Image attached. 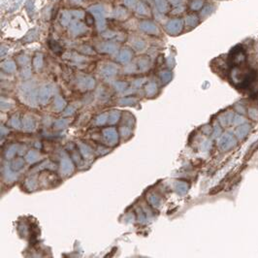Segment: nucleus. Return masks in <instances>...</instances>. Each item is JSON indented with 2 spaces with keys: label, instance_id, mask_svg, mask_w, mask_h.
<instances>
[{
  "label": "nucleus",
  "instance_id": "obj_44",
  "mask_svg": "<svg viewBox=\"0 0 258 258\" xmlns=\"http://www.w3.org/2000/svg\"><path fill=\"white\" fill-rule=\"evenodd\" d=\"M74 1H76V2H77V1H81V0H74Z\"/></svg>",
  "mask_w": 258,
  "mask_h": 258
},
{
  "label": "nucleus",
  "instance_id": "obj_18",
  "mask_svg": "<svg viewBox=\"0 0 258 258\" xmlns=\"http://www.w3.org/2000/svg\"><path fill=\"white\" fill-rule=\"evenodd\" d=\"M71 15L72 13L71 12H64L62 17H61V22L63 25H67L69 21H70V19H71Z\"/></svg>",
  "mask_w": 258,
  "mask_h": 258
},
{
  "label": "nucleus",
  "instance_id": "obj_10",
  "mask_svg": "<svg viewBox=\"0 0 258 258\" xmlns=\"http://www.w3.org/2000/svg\"><path fill=\"white\" fill-rule=\"evenodd\" d=\"M61 170L63 171V173H65V175H68L70 172H72V170H73V165H72V163L70 162L69 159L64 158L62 160Z\"/></svg>",
  "mask_w": 258,
  "mask_h": 258
},
{
  "label": "nucleus",
  "instance_id": "obj_17",
  "mask_svg": "<svg viewBox=\"0 0 258 258\" xmlns=\"http://www.w3.org/2000/svg\"><path fill=\"white\" fill-rule=\"evenodd\" d=\"M187 184H185L184 182H178L177 183V191H178L179 193H181V194H184L185 192L187 191Z\"/></svg>",
  "mask_w": 258,
  "mask_h": 258
},
{
  "label": "nucleus",
  "instance_id": "obj_37",
  "mask_svg": "<svg viewBox=\"0 0 258 258\" xmlns=\"http://www.w3.org/2000/svg\"><path fill=\"white\" fill-rule=\"evenodd\" d=\"M106 118H107V116L106 115H102L98 117V120H97V123L98 124H104L106 122Z\"/></svg>",
  "mask_w": 258,
  "mask_h": 258
},
{
  "label": "nucleus",
  "instance_id": "obj_40",
  "mask_svg": "<svg viewBox=\"0 0 258 258\" xmlns=\"http://www.w3.org/2000/svg\"><path fill=\"white\" fill-rule=\"evenodd\" d=\"M221 133V129L219 126H215L214 128V137H217V136H219Z\"/></svg>",
  "mask_w": 258,
  "mask_h": 258
},
{
  "label": "nucleus",
  "instance_id": "obj_30",
  "mask_svg": "<svg viewBox=\"0 0 258 258\" xmlns=\"http://www.w3.org/2000/svg\"><path fill=\"white\" fill-rule=\"evenodd\" d=\"M119 117V114L117 112H113L110 114V123H115L117 122V119Z\"/></svg>",
  "mask_w": 258,
  "mask_h": 258
},
{
  "label": "nucleus",
  "instance_id": "obj_19",
  "mask_svg": "<svg viewBox=\"0 0 258 258\" xmlns=\"http://www.w3.org/2000/svg\"><path fill=\"white\" fill-rule=\"evenodd\" d=\"M34 65L37 69L41 68L42 65H43V56L42 54H37L35 56V59H34Z\"/></svg>",
  "mask_w": 258,
  "mask_h": 258
},
{
  "label": "nucleus",
  "instance_id": "obj_29",
  "mask_svg": "<svg viewBox=\"0 0 258 258\" xmlns=\"http://www.w3.org/2000/svg\"><path fill=\"white\" fill-rule=\"evenodd\" d=\"M37 157H38V155H37V154L35 151H30L26 155V159H27L28 162H34V161L37 160Z\"/></svg>",
  "mask_w": 258,
  "mask_h": 258
},
{
  "label": "nucleus",
  "instance_id": "obj_41",
  "mask_svg": "<svg viewBox=\"0 0 258 258\" xmlns=\"http://www.w3.org/2000/svg\"><path fill=\"white\" fill-rule=\"evenodd\" d=\"M15 150H16V148H15V147H12V148H10L9 151L7 152L6 156H8V157H12V156L14 155V154H15Z\"/></svg>",
  "mask_w": 258,
  "mask_h": 258
},
{
  "label": "nucleus",
  "instance_id": "obj_3",
  "mask_svg": "<svg viewBox=\"0 0 258 258\" xmlns=\"http://www.w3.org/2000/svg\"><path fill=\"white\" fill-rule=\"evenodd\" d=\"M183 23L182 20H172L166 25V29L170 34H178L182 31Z\"/></svg>",
  "mask_w": 258,
  "mask_h": 258
},
{
  "label": "nucleus",
  "instance_id": "obj_8",
  "mask_svg": "<svg viewBox=\"0 0 258 258\" xmlns=\"http://www.w3.org/2000/svg\"><path fill=\"white\" fill-rule=\"evenodd\" d=\"M51 93H52V90L50 88V86H49V85H47V86L42 87V90H40L39 100L41 101L42 103L47 102V100L49 99V97H50Z\"/></svg>",
  "mask_w": 258,
  "mask_h": 258
},
{
  "label": "nucleus",
  "instance_id": "obj_34",
  "mask_svg": "<svg viewBox=\"0 0 258 258\" xmlns=\"http://www.w3.org/2000/svg\"><path fill=\"white\" fill-rule=\"evenodd\" d=\"M161 79H163L164 80V82L166 83V82H168L169 80H170V78H171V74H170V72H162V73H161Z\"/></svg>",
  "mask_w": 258,
  "mask_h": 258
},
{
  "label": "nucleus",
  "instance_id": "obj_6",
  "mask_svg": "<svg viewBox=\"0 0 258 258\" xmlns=\"http://www.w3.org/2000/svg\"><path fill=\"white\" fill-rule=\"evenodd\" d=\"M70 30L74 35H79V34H82L84 32H85L86 28L82 22L75 21L70 25Z\"/></svg>",
  "mask_w": 258,
  "mask_h": 258
},
{
  "label": "nucleus",
  "instance_id": "obj_16",
  "mask_svg": "<svg viewBox=\"0 0 258 258\" xmlns=\"http://www.w3.org/2000/svg\"><path fill=\"white\" fill-rule=\"evenodd\" d=\"M103 74L104 75H106V76H112V75H114L116 72H117V70H116V68L114 67V66H112V65H108V66H106L105 67L104 69H103Z\"/></svg>",
  "mask_w": 258,
  "mask_h": 258
},
{
  "label": "nucleus",
  "instance_id": "obj_33",
  "mask_svg": "<svg viewBox=\"0 0 258 258\" xmlns=\"http://www.w3.org/2000/svg\"><path fill=\"white\" fill-rule=\"evenodd\" d=\"M134 47L136 48L137 50H142L145 48V42L142 41V40H138V41H136L134 43Z\"/></svg>",
  "mask_w": 258,
  "mask_h": 258
},
{
  "label": "nucleus",
  "instance_id": "obj_21",
  "mask_svg": "<svg viewBox=\"0 0 258 258\" xmlns=\"http://www.w3.org/2000/svg\"><path fill=\"white\" fill-rule=\"evenodd\" d=\"M115 17L117 19H124L126 17V11L123 10L122 8H117L115 11Z\"/></svg>",
  "mask_w": 258,
  "mask_h": 258
},
{
  "label": "nucleus",
  "instance_id": "obj_28",
  "mask_svg": "<svg viewBox=\"0 0 258 258\" xmlns=\"http://www.w3.org/2000/svg\"><path fill=\"white\" fill-rule=\"evenodd\" d=\"M203 6V1L202 0H195L191 4V9L192 10H199Z\"/></svg>",
  "mask_w": 258,
  "mask_h": 258
},
{
  "label": "nucleus",
  "instance_id": "obj_32",
  "mask_svg": "<svg viewBox=\"0 0 258 258\" xmlns=\"http://www.w3.org/2000/svg\"><path fill=\"white\" fill-rule=\"evenodd\" d=\"M23 165V161L22 159H17L15 161V162L13 163V169H15V170H19V169L21 168V166Z\"/></svg>",
  "mask_w": 258,
  "mask_h": 258
},
{
  "label": "nucleus",
  "instance_id": "obj_31",
  "mask_svg": "<svg viewBox=\"0 0 258 258\" xmlns=\"http://www.w3.org/2000/svg\"><path fill=\"white\" fill-rule=\"evenodd\" d=\"M213 11H214V7L211 6V5H208V6H206L204 9H203L202 16H204V17H207V16L211 15L213 13Z\"/></svg>",
  "mask_w": 258,
  "mask_h": 258
},
{
  "label": "nucleus",
  "instance_id": "obj_15",
  "mask_svg": "<svg viewBox=\"0 0 258 258\" xmlns=\"http://www.w3.org/2000/svg\"><path fill=\"white\" fill-rule=\"evenodd\" d=\"M117 50V48L114 44H111V43H107V44H104L103 47H102V51L105 52V53H114L115 51Z\"/></svg>",
  "mask_w": 258,
  "mask_h": 258
},
{
  "label": "nucleus",
  "instance_id": "obj_2",
  "mask_svg": "<svg viewBox=\"0 0 258 258\" xmlns=\"http://www.w3.org/2000/svg\"><path fill=\"white\" fill-rule=\"evenodd\" d=\"M219 146L222 150H228L232 149L234 146H236V139L234 138V136L227 133L224 134L220 137V139L219 141Z\"/></svg>",
  "mask_w": 258,
  "mask_h": 258
},
{
  "label": "nucleus",
  "instance_id": "obj_20",
  "mask_svg": "<svg viewBox=\"0 0 258 258\" xmlns=\"http://www.w3.org/2000/svg\"><path fill=\"white\" fill-rule=\"evenodd\" d=\"M246 122L245 117H243L242 116H234L233 118V124L234 125H242Z\"/></svg>",
  "mask_w": 258,
  "mask_h": 258
},
{
  "label": "nucleus",
  "instance_id": "obj_26",
  "mask_svg": "<svg viewBox=\"0 0 258 258\" xmlns=\"http://www.w3.org/2000/svg\"><path fill=\"white\" fill-rule=\"evenodd\" d=\"M248 116L253 120H258V111L255 108H251L248 110Z\"/></svg>",
  "mask_w": 258,
  "mask_h": 258
},
{
  "label": "nucleus",
  "instance_id": "obj_5",
  "mask_svg": "<svg viewBox=\"0 0 258 258\" xmlns=\"http://www.w3.org/2000/svg\"><path fill=\"white\" fill-rule=\"evenodd\" d=\"M249 130H251V125L244 123L242 125H239V127L236 129V136L239 140H243L247 136Z\"/></svg>",
  "mask_w": 258,
  "mask_h": 258
},
{
  "label": "nucleus",
  "instance_id": "obj_24",
  "mask_svg": "<svg viewBox=\"0 0 258 258\" xmlns=\"http://www.w3.org/2000/svg\"><path fill=\"white\" fill-rule=\"evenodd\" d=\"M23 125L26 129H32L34 126V122H33V119L30 118V117H25L23 119Z\"/></svg>",
  "mask_w": 258,
  "mask_h": 258
},
{
  "label": "nucleus",
  "instance_id": "obj_25",
  "mask_svg": "<svg viewBox=\"0 0 258 258\" xmlns=\"http://www.w3.org/2000/svg\"><path fill=\"white\" fill-rule=\"evenodd\" d=\"M155 91H156V85H155V84H154V83L150 84V85L147 86V88H146V92H147L149 95H152V94H154V93H155Z\"/></svg>",
  "mask_w": 258,
  "mask_h": 258
},
{
  "label": "nucleus",
  "instance_id": "obj_14",
  "mask_svg": "<svg viewBox=\"0 0 258 258\" xmlns=\"http://www.w3.org/2000/svg\"><path fill=\"white\" fill-rule=\"evenodd\" d=\"M185 23L189 26H195L198 23V18L196 16H188L185 19Z\"/></svg>",
  "mask_w": 258,
  "mask_h": 258
},
{
  "label": "nucleus",
  "instance_id": "obj_11",
  "mask_svg": "<svg viewBox=\"0 0 258 258\" xmlns=\"http://www.w3.org/2000/svg\"><path fill=\"white\" fill-rule=\"evenodd\" d=\"M154 2H155V4H156L157 9H158L161 13H165V12L168 11L169 4H168L167 0H154Z\"/></svg>",
  "mask_w": 258,
  "mask_h": 258
},
{
  "label": "nucleus",
  "instance_id": "obj_35",
  "mask_svg": "<svg viewBox=\"0 0 258 258\" xmlns=\"http://www.w3.org/2000/svg\"><path fill=\"white\" fill-rule=\"evenodd\" d=\"M66 124H67V122H66V120H64V119H60V120H58V122H55V126L58 127V128H61V127H63L64 125H66Z\"/></svg>",
  "mask_w": 258,
  "mask_h": 258
},
{
  "label": "nucleus",
  "instance_id": "obj_27",
  "mask_svg": "<svg viewBox=\"0 0 258 258\" xmlns=\"http://www.w3.org/2000/svg\"><path fill=\"white\" fill-rule=\"evenodd\" d=\"M137 12L141 15H148L149 14V11L147 9V7L145 6L143 3H139L138 4V8H137Z\"/></svg>",
  "mask_w": 258,
  "mask_h": 258
},
{
  "label": "nucleus",
  "instance_id": "obj_22",
  "mask_svg": "<svg viewBox=\"0 0 258 258\" xmlns=\"http://www.w3.org/2000/svg\"><path fill=\"white\" fill-rule=\"evenodd\" d=\"M64 106H65V102L63 101V99L62 98H60V97H58L55 99V102H54V108L56 109V110H61Z\"/></svg>",
  "mask_w": 258,
  "mask_h": 258
},
{
  "label": "nucleus",
  "instance_id": "obj_9",
  "mask_svg": "<svg viewBox=\"0 0 258 258\" xmlns=\"http://www.w3.org/2000/svg\"><path fill=\"white\" fill-rule=\"evenodd\" d=\"M104 133H105V137H106L109 142H112V144H115V142H117V132L115 131V129H113V128L106 129Z\"/></svg>",
  "mask_w": 258,
  "mask_h": 258
},
{
  "label": "nucleus",
  "instance_id": "obj_1",
  "mask_svg": "<svg viewBox=\"0 0 258 258\" xmlns=\"http://www.w3.org/2000/svg\"><path fill=\"white\" fill-rule=\"evenodd\" d=\"M90 13L94 16L97 21V27L99 31L106 28V21H105V9L100 5H95L90 8Z\"/></svg>",
  "mask_w": 258,
  "mask_h": 258
},
{
  "label": "nucleus",
  "instance_id": "obj_4",
  "mask_svg": "<svg viewBox=\"0 0 258 258\" xmlns=\"http://www.w3.org/2000/svg\"><path fill=\"white\" fill-rule=\"evenodd\" d=\"M231 58H232V62L234 64H236V65L243 63L246 60V55L243 49H241L240 47H236L235 49H233Z\"/></svg>",
  "mask_w": 258,
  "mask_h": 258
},
{
  "label": "nucleus",
  "instance_id": "obj_43",
  "mask_svg": "<svg viewBox=\"0 0 258 258\" xmlns=\"http://www.w3.org/2000/svg\"><path fill=\"white\" fill-rule=\"evenodd\" d=\"M182 1V0H172V3H174V4H180Z\"/></svg>",
  "mask_w": 258,
  "mask_h": 258
},
{
  "label": "nucleus",
  "instance_id": "obj_7",
  "mask_svg": "<svg viewBox=\"0 0 258 258\" xmlns=\"http://www.w3.org/2000/svg\"><path fill=\"white\" fill-rule=\"evenodd\" d=\"M140 28L145 32H148V33H157L158 31L156 25L150 21H144L143 23H141Z\"/></svg>",
  "mask_w": 258,
  "mask_h": 258
},
{
  "label": "nucleus",
  "instance_id": "obj_38",
  "mask_svg": "<svg viewBox=\"0 0 258 258\" xmlns=\"http://www.w3.org/2000/svg\"><path fill=\"white\" fill-rule=\"evenodd\" d=\"M72 14L75 15V17L78 19H82L84 17V12H82V11H73Z\"/></svg>",
  "mask_w": 258,
  "mask_h": 258
},
{
  "label": "nucleus",
  "instance_id": "obj_42",
  "mask_svg": "<svg viewBox=\"0 0 258 258\" xmlns=\"http://www.w3.org/2000/svg\"><path fill=\"white\" fill-rule=\"evenodd\" d=\"M12 124L15 126V127H17L19 128L20 126V120L18 119V117H13V120H12Z\"/></svg>",
  "mask_w": 258,
  "mask_h": 258
},
{
  "label": "nucleus",
  "instance_id": "obj_13",
  "mask_svg": "<svg viewBox=\"0 0 258 258\" xmlns=\"http://www.w3.org/2000/svg\"><path fill=\"white\" fill-rule=\"evenodd\" d=\"M130 58H131V53L129 51L127 50H123L122 53H120L119 56H118V59L119 61H122V62H127L130 60Z\"/></svg>",
  "mask_w": 258,
  "mask_h": 258
},
{
  "label": "nucleus",
  "instance_id": "obj_23",
  "mask_svg": "<svg viewBox=\"0 0 258 258\" xmlns=\"http://www.w3.org/2000/svg\"><path fill=\"white\" fill-rule=\"evenodd\" d=\"M3 68L8 72H13L16 69V66L13 61H7L3 64Z\"/></svg>",
  "mask_w": 258,
  "mask_h": 258
},
{
  "label": "nucleus",
  "instance_id": "obj_12",
  "mask_svg": "<svg viewBox=\"0 0 258 258\" xmlns=\"http://www.w3.org/2000/svg\"><path fill=\"white\" fill-rule=\"evenodd\" d=\"M233 118H234V114L233 113H227L223 116L220 117V122L222 125H227L231 122H233Z\"/></svg>",
  "mask_w": 258,
  "mask_h": 258
},
{
  "label": "nucleus",
  "instance_id": "obj_36",
  "mask_svg": "<svg viewBox=\"0 0 258 258\" xmlns=\"http://www.w3.org/2000/svg\"><path fill=\"white\" fill-rule=\"evenodd\" d=\"M211 146H212V143L210 141H206L205 143L202 144V150H208L210 148H211Z\"/></svg>",
  "mask_w": 258,
  "mask_h": 258
},
{
  "label": "nucleus",
  "instance_id": "obj_39",
  "mask_svg": "<svg viewBox=\"0 0 258 258\" xmlns=\"http://www.w3.org/2000/svg\"><path fill=\"white\" fill-rule=\"evenodd\" d=\"M124 3L128 7H134V5L136 3V0H124Z\"/></svg>",
  "mask_w": 258,
  "mask_h": 258
}]
</instances>
